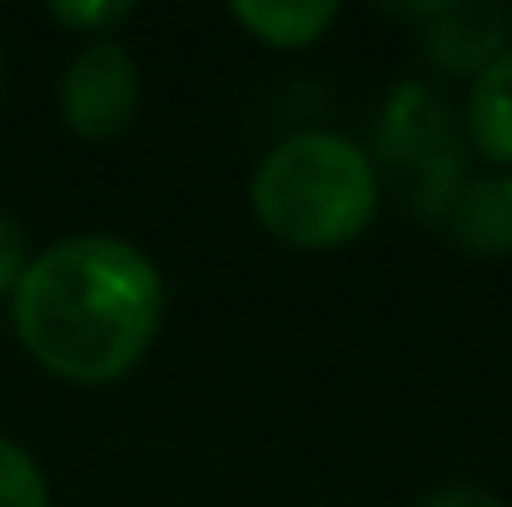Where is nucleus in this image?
<instances>
[{
    "mask_svg": "<svg viewBox=\"0 0 512 507\" xmlns=\"http://www.w3.org/2000/svg\"><path fill=\"white\" fill-rule=\"evenodd\" d=\"M463 135L478 160H488L498 174H512V45L468 85Z\"/></svg>",
    "mask_w": 512,
    "mask_h": 507,
    "instance_id": "7",
    "label": "nucleus"
},
{
    "mask_svg": "<svg viewBox=\"0 0 512 507\" xmlns=\"http://www.w3.org/2000/svg\"><path fill=\"white\" fill-rule=\"evenodd\" d=\"M453 249L473 259H508L512 254V174H473L443 214Z\"/></svg>",
    "mask_w": 512,
    "mask_h": 507,
    "instance_id": "6",
    "label": "nucleus"
},
{
    "mask_svg": "<svg viewBox=\"0 0 512 507\" xmlns=\"http://www.w3.org/2000/svg\"><path fill=\"white\" fill-rule=\"evenodd\" d=\"M0 507H50V483L40 463L0 433Z\"/></svg>",
    "mask_w": 512,
    "mask_h": 507,
    "instance_id": "9",
    "label": "nucleus"
},
{
    "mask_svg": "<svg viewBox=\"0 0 512 507\" xmlns=\"http://www.w3.org/2000/svg\"><path fill=\"white\" fill-rule=\"evenodd\" d=\"M165 324V274L125 234H65L30 254L10 294L20 348L75 388L135 373Z\"/></svg>",
    "mask_w": 512,
    "mask_h": 507,
    "instance_id": "1",
    "label": "nucleus"
},
{
    "mask_svg": "<svg viewBox=\"0 0 512 507\" xmlns=\"http://www.w3.org/2000/svg\"><path fill=\"white\" fill-rule=\"evenodd\" d=\"M140 100H145V80L125 40H85L60 70V90H55L65 130L90 145L120 140L135 125Z\"/></svg>",
    "mask_w": 512,
    "mask_h": 507,
    "instance_id": "4",
    "label": "nucleus"
},
{
    "mask_svg": "<svg viewBox=\"0 0 512 507\" xmlns=\"http://www.w3.org/2000/svg\"><path fill=\"white\" fill-rule=\"evenodd\" d=\"M378 204V165L339 130L284 135L249 174L254 224L294 254H329L363 239L378 219Z\"/></svg>",
    "mask_w": 512,
    "mask_h": 507,
    "instance_id": "2",
    "label": "nucleus"
},
{
    "mask_svg": "<svg viewBox=\"0 0 512 507\" xmlns=\"http://www.w3.org/2000/svg\"><path fill=\"white\" fill-rule=\"evenodd\" d=\"M512 45V15L503 5L483 0H433L428 15L418 20V55L428 70L453 75V80H478L503 50Z\"/></svg>",
    "mask_w": 512,
    "mask_h": 507,
    "instance_id": "5",
    "label": "nucleus"
},
{
    "mask_svg": "<svg viewBox=\"0 0 512 507\" xmlns=\"http://www.w3.org/2000/svg\"><path fill=\"white\" fill-rule=\"evenodd\" d=\"M135 15L130 0H50V20L80 40H115V30Z\"/></svg>",
    "mask_w": 512,
    "mask_h": 507,
    "instance_id": "10",
    "label": "nucleus"
},
{
    "mask_svg": "<svg viewBox=\"0 0 512 507\" xmlns=\"http://www.w3.org/2000/svg\"><path fill=\"white\" fill-rule=\"evenodd\" d=\"M363 150L378 165V179L403 199V209L433 224H443L448 204L473 179L463 115H453V105L423 80H403L378 100L373 145Z\"/></svg>",
    "mask_w": 512,
    "mask_h": 507,
    "instance_id": "3",
    "label": "nucleus"
},
{
    "mask_svg": "<svg viewBox=\"0 0 512 507\" xmlns=\"http://www.w3.org/2000/svg\"><path fill=\"white\" fill-rule=\"evenodd\" d=\"M0 95H5V45H0Z\"/></svg>",
    "mask_w": 512,
    "mask_h": 507,
    "instance_id": "13",
    "label": "nucleus"
},
{
    "mask_svg": "<svg viewBox=\"0 0 512 507\" xmlns=\"http://www.w3.org/2000/svg\"><path fill=\"white\" fill-rule=\"evenodd\" d=\"M229 15L269 50H309L339 25L334 0H234Z\"/></svg>",
    "mask_w": 512,
    "mask_h": 507,
    "instance_id": "8",
    "label": "nucleus"
},
{
    "mask_svg": "<svg viewBox=\"0 0 512 507\" xmlns=\"http://www.w3.org/2000/svg\"><path fill=\"white\" fill-rule=\"evenodd\" d=\"M25 269H30V239H25V229L10 214H0V299L15 294Z\"/></svg>",
    "mask_w": 512,
    "mask_h": 507,
    "instance_id": "11",
    "label": "nucleus"
},
{
    "mask_svg": "<svg viewBox=\"0 0 512 507\" xmlns=\"http://www.w3.org/2000/svg\"><path fill=\"white\" fill-rule=\"evenodd\" d=\"M413 507H508L498 493H488V488H478V483H448V488H433V493H423Z\"/></svg>",
    "mask_w": 512,
    "mask_h": 507,
    "instance_id": "12",
    "label": "nucleus"
}]
</instances>
